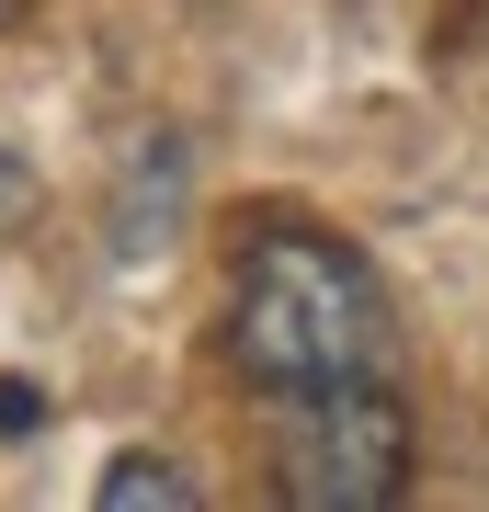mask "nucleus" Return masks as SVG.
I'll use <instances>...</instances> for the list:
<instances>
[{
    "label": "nucleus",
    "mask_w": 489,
    "mask_h": 512,
    "mask_svg": "<svg viewBox=\"0 0 489 512\" xmlns=\"http://www.w3.org/2000/svg\"><path fill=\"white\" fill-rule=\"evenodd\" d=\"M228 353L262 399H319V387L387 376V296L364 274V251L319 228H273L239 262V308H228Z\"/></svg>",
    "instance_id": "1"
},
{
    "label": "nucleus",
    "mask_w": 489,
    "mask_h": 512,
    "mask_svg": "<svg viewBox=\"0 0 489 512\" xmlns=\"http://www.w3.org/2000/svg\"><path fill=\"white\" fill-rule=\"evenodd\" d=\"M273 490L296 512H387L410 490V410H399V387L353 376V387H319V399H285Z\"/></svg>",
    "instance_id": "2"
},
{
    "label": "nucleus",
    "mask_w": 489,
    "mask_h": 512,
    "mask_svg": "<svg viewBox=\"0 0 489 512\" xmlns=\"http://www.w3.org/2000/svg\"><path fill=\"white\" fill-rule=\"evenodd\" d=\"M148 501H160V512H194L205 490H194V467H171V456H114L103 467V512H148Z\"/></svg>",
    "instance_id": "3"
},
{
    "label": "nucleus",
    "mask_w": 489,
    "mask_h": 512,
    "mask_svg": "<svg viewBox=\"0 0 489 512\" xmlns=\"http://www.w3.org/2000/svg\"><path fill=\"white\" fill-rule=\"evenodd\" d=\"M23 217H35V171H23V160H12V148H0V239H12Z\"/></svg>",
    "instance_id": "4"
},
{
    "label": "nucleus",
    "mask_w": 489,
    "mask_h": 512,
    "mask_svg": "<svg viewBox=\"0 0 489 512\" xmlns=\"http://www.w3.org/2000/svg\"><path fill=\"white\" fill-rule=\"evenodd\" d=\"M35 410H46L35 387H23V376H0V433H35Z\"/></svg>",
    "instance_id": "5"
},
{
    "label": "nucleus",
    "mask_w": 489,
    "mask_h": 512,
    "mask_svg": "<svg viewBox=\"0 0 489 512\" xmlns=\"http://www.w3.org/2000/svg\"><path fill=\"white\" fill-rule=\"evenodd\" d=\"M12 12H23V0H0V23H12Z\"/></svg>",
    "instance_id": "6"
}]
</instances>
